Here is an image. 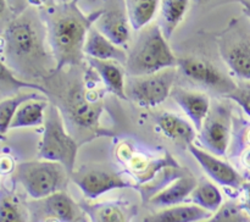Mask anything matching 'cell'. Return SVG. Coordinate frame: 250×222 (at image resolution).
I'll list each match as a JSON object with an SVG mask.
<instances>
[{"instance_id":"6da1fadb","label":"cell","mask_w":250,"mask_h":222,"mask_svg":"<svg viewBox=\"0 0 250 222\" xmlns=\"http://www.w3.org/2000/svg\"><path fill=\"white\" fill-rule=\"evenodd\" d=\"M1 61L16 75L50 77L56 63L46 39L44 22L27 11L9 22L1 34Z\"/></svg>"},{"instance_id":"7a4b0ae2","label":"cell","mask_w":250,"mask_h":222,"mask_svg":"<svg viewBox=\"0 0 250 222\" xmlns=\"http://www.w3.org/2000/svg\"><path fill=\"white\" fill-rule=\"evenodd\" d=\"M104 11L85 15L76 1L46 6L43 22L46 39L55 60V73L66 66H80L84 60V44L88 32Z\"/></svg>"},{"instance_id":"3957f363","label":"cell","mask_w":250,"mask_h":222,"mask_svg":"<svg viewBox=\"0 0 250 222\" xmlns=\"http://www.w3.org/2000/svg\"><path fill=\"white\" fill-rule=\"evenodd\" d=\"M139 32V37L127 55L125 65L127 75L141 77L177 67L178 59L171 50L167 38L158 23L149 24Z\"/></svg>"},{"instance_id":"277c9868","label":"cell","mask_w":250,"mask_h":222,"mask_svg":"<svg viewBox=\"0 0 250 222\" xmlns=\"http://www.w3.org/2000/svg\"><path fill=\"white\" fill-rule=\"evenodd\" d=\"M14 178L32 200H38L65 190L71 175L61 163L39 159L19 163Z\"/></svg>"},{"instance_id":"5b68a950","label":"cell","mask_w":250,"mask_h":222,"mask_svg":"<svg viewBox=\"0 0 250 222\" xmlns=\"http://www.w3.org/2000/svg\"><path fill=\"white\" fill-rule=\"evenodd\" d=\"M43 126L38 158L61 163L72 175L75 172L78 143L66 129L60 109L56 105L49 104Z\"/></svg>"},{"instance_id":"8992f818","label":"cell","mask_w":250,"mask_h":222,"mask_svg":"<svg viewBox=\"0 0 250 222\" xmlns=\"http://www.w3.org/2000/svg\"><path fill=\"white\" fill-rule=\"evenodd\" d=\"M115 153L126 172L137 182V187L151 183L167 168H181L177 160L167 151L156 155L138 148L128 141L119 143Z\"/></svg>"},{"instance_id":"52a82bcc","label":"cell","mask_w":250,"mask_h":222,"mask_svg":"<svg viewBox=\"0 0 250 222\" xmlns=\"http://www.w3.org/2000/svg\"><path fill=\"white\" fill-rule=\"evenodd\" d=\"M65 105L68 117L76 126L90 132L98 131L103 134H109L100 128L104 107L95 87H87L84 83L73 85L68 90Z\"/></svg>"},{"instance_id":"ba28073f","label":"cell","mask_w":250,"mask_h":222,"mask_svg":"<svg viewBox=\"0 0 250 222\" xmlns=\"http://www.w3.org/2000/svg\"><path fill=\"white\" fill-rule=\"evenodd\" d=\"M176 78V67L166 68L153 75L131 77L127 82V97L141 107H156L172 94Z\"/></svg>"},{"instance_id":"9c48e42d","label":"cell","mask_w":250,"mask_h":222,"mask_svg":"<svg viewBox=\"0 0 250 222\" xmlns=\"http://www.w3.org/2000/svg\"><path fill=\"white\" fill-rule=\"evenodd\" d=\"M31 222H88L82 205L76 202L65 190L28 204Z\"/></svg>"},{"instance_id":"30bf717a","label":"cell","mask_w":250,"mask_h":222,"mask_svg":"<svg viewBox=\"0 0 250 222\" xmlns=\"http://www.w3.org/2000/svg\"><path fill=\"white\" fill-rule=\"evenodd\" d=\"M219 46L222 60L231 72L250 81V33L234 22L222 33Z\"/></svg>"},{"instance_id":"8fae6325","label":"cell","mask_w":250,"mask_h":222,"mask_svg":"<svg viewBox=\"0 0 250 222\" xmlns=\"http://www.w3.org/2000/svg\"><path fill=\"white\" fill-rule=\"evenodd\" d=\"M71 181L80 188L87 199L95 200L115 189L136 188L121 173L103 167L81 168L71 175Z\"/></svg>"},{"instance_id":"7c38bea8","label":"cell","mask_w":250,"mask_h":222,"mask_svg":"<svg viewBox=\"0 0 250 222\" xmlns=\"http://www.w3.org/2000/svg\"><path fill=\"white\" fill-rule=\"evenodd\" d=\"M232 137V116L226 106L214 107L199 131V141L207 151L216 156H225L229 151Z\"/></svg>"},{"instance_id":"4fadbf2b","label":"cell","mask_w":250,"mask_h":222,"mask_svg":"<svg viewBox=\"0 0 250 222\" xmlns=\"http://www.w3.org/2000/svg\"><path fill=\"white\" fill-rule=\"evenodd\" d=\"M178 70L187 78L205 85L208 88L222 93L225 95L233 92L238 85L225 73H222L216 66L207 60L199 58L178 59Z\"/></svg>"},{"instance_id":"5bb4252c","label":"cell","mask_w":250,"mask_h":222,"mask_svg":"<svg viewBox=\"0 0 250 222\" xmlns=\"http://www.w3.org/2000/svg\"><path fill=\"white\" fill-rule=\"evenodd\" d=\"M188 151L192 154L204 172L217 184L229 188L233 190H239L246 185V180L243 176L232 165L220 159V156L214 155L207 150L198 148L195 144L188 146Z\"/></svg>"},{"instance_id":"9a60e30c","label":"cell","mask_w":250,"mask_h":222,"mask_svg":"<svg viewBox=\"0 0 250 222\" xmlns=\"http://www.w3.org/2000/svg\"><path fill=\"white\" fill-rule=\"evenodd\" d=\"M90 222H132L138 207L126 200H103L82 204Z\"/></svg>"},{"instance_id":"2e32d148","label":"cell","mask_w":250,"mask_h":222,"mask_svg":"<svg viewBox=\"0 0 250 222\" xmlns=\"http://www.w3.org/2000/svg\"><path fill=\"white\" fill-rule=\"evenodd\" d=\"M171 97L173 98L176 104L186 112V115L192 121L193 126L199 132L211 111L210 98L205 93L186 90L181 88L173 89Z\"/></svg>"},{"instance_id":"e0dca14e","label":"cell","mask_w":250,"mask_h":222,"mask_svg":"<svg viewBox=\"0 0 250 222\" xmlns=\"http://www.w3.org/2000/svg\"><path fill=\"white\" fill-rule=\"evenodd\" d=\"M90 67L97 72L105 89L120 99H127L126 68L117 61H104L87 58Z\"/></svg>"},{"instance_id":"ac0fdd59","label":"cell","mask_w":250,"mask_h":222,"mask_svg":"<svg viewBox=\"0 0 250 222\" xmlns=\"http://www.w3.org/2000/svg\"><path fill=\"white\" fill-rule=\"evenodd\" d=\"M197 184V180L192 175H181L163 189L159 190L156 194H154L148 202L154 206L163 207V209L185 204L186 200L190 198Z\"/></svg>"},{"instance_id":"d6986e66","label":"cell","mask_w":250,"mask_h":222,"mask_svg":"<svg viewBox=\"0 0 250 222\" xmlns=\"http://www.w3.org/2000/svg\"><path fill=\"white\" fill-rule=\"evenodd\" d=\"M85 58L97 59L104 61H117V62L126 65L127 55L124 48L112 43L109 38L104 36L95 26L88 32L87 40L84 44Z\"/></svg>"},{"instance_id":"ffe728a7","label":"cell","mask_w":250,"mask_h":222,"mask_svg":"<svg viewBox=\"0 0 250 222\" xmlns=\"http://www.w3.org/2000/svg\"><path fill=\"white\" fill-rule=\"evenodd\" d=\"M95 27L114 44L124 49L127 48L132 29L127 15L120 11L103 12L95 22Z\"/></svg>"},{"instance_id":"44dd1931","label":"cell","mask_w":250,"mask_h":222,"mask_svg":"<svg viewBox=\"0 0 250 222\" xmlns=\"http://www.w3.org/2000/svg\"><path fill=\"white\" fill-rule=\"evenodd\" d=\"M156 126L166 138L188 146L197 137V129L187 120L172 112H164L156 119Z\"/></svg>"},{"instance_id":"7402d4cb","label":"cell","mask_w":250,"mask_h":222,"mask_svg":"<svg viewBox=\"0 0 250 222\" xmlns=\"http://www.w3.org/2000/svg\"><path fill=\"white\" fill-rule=\"evenodd\" d=\"M211 215V212L195 204H180L164 207L160 211L146 216L142 222H203Z\"/></svg>"},{"instance_id":"603a6c76","label":"cell","mask_w":250,"mask_h":222,"mask_svg":"<svg viewBox=\"0 0 250 222\" xmlns=\"http://www.w3.org/2000/svg\"><path fill=\"white\" fill-rule=\"evenodd\" d=\"M49 107V101L46 98L41 99H32L23 102L15 114L9 131L24 127H37L42 126L45 122L46 110Z\"/></svg>"},{"instance_id":"cb8c5ba5","label":"cell","mask_w":250,"mask_h":222,"mask_svg":"<svg viewBox=\"0 0 250 222\" xmlns=\"http://www.w3.org/2000/svg\"><path fill=\"white\" fill-rule=\"evenodd\" d=\"M190 0H160L159 26L166 38H171L189 9Z\"/></svg>"},{"instance_id":"d4e9b609","label":"cell","mask_w":250,"mask_h":222,"mask_svg":"<svg viewBox=\"0 0 250 222\" xmlns=\"http://www.w3.org/2000/svg\"><path fill=\"white\" fill-rule=\"evenodd\" d=\"M126 15L132 29L142 31L148 27L160 9V0H125Z\"/></svg>"},{"instance_id":"484cf974","label":"cell","mask_w":250,"mask_h":222,"mask_svg":"<svg viewBox=\"0 0 250 222\" xmlns=\"http://www.w3.org/2000/svg\"><path fill=\"white\" fill-rule=\"evenodd\" d=\"M190 202L192 204L198 205L214 214L224 205V194L215 183L208 180H202L198 182L197 187L193 190Z\"/></svg>"},{"instance_id":"4316f807","label":"cell","mask_w":250,"mask_h":222,"mask_svg":"<svg viewBox=\"0 0 250 222\" xmlns=\"http://www.w3.org/2000/svg\"><path fill=\"white\" fill-rule=\"evenodd\" d=\"M0 66H1L0 67V90H1L2 99L11 97V95L19 94V90L21 89L36 90V92H41L44 95L48 94L45 88L39 84V83L31 82V81L22 80V78L17 77L16 73L4 61H1Z\"/></svg>"},{"instance_id":"83f0119b","label":"cell","mask_w":250,"mask_h":222,"mask_svg":"<svg viewBox=\"0 0 250 222\" xmlns=\"http://www.w3.org/2000/svg\"><path fill=\"white\" fill-rule=\"evenodd\" d=\"M41 98L45 97L34 92H21L19 94L1 99V101H0V132H1L2 136H5L9 132L10 123H11L15 114L22 104L28 101V100L41 99Z\"/></svg>"},{"instance_id":"f1b7e54d","label":"cell","mask_w":250,"mask_h":222,"mask_svg":"<svg viewBox=\"0 0 250 222\" xmlns=\"http://www.w3.org/2000/svg\"><path fill=\"white\" fill-rule=\"evenodd\" d=\"M0 222H31V215L16 198L2 193L0 200Z\"/></svg>"},{"instance_id":"f546056e","label":"cell","mask_w":250,"mask_h":222,"mask_svg":"<svg viewBox=\"0 0 250 222\" xmlns=\"http://www.w3.org/2000/svg\"><path fill=\"white\" fill-rule=\"evenodd\" d=\"M203 222H248V216L241 202H226L216 212Z\"/></svg>"},{"instance_id":"4dcf8cb0","label":"cell","mask_w":250,"mask_h":222,"mask_svg":"<svg viewBox=\"0 0 250 222\" xmlns=\"http://www.w3.org/2000/svg\"><path fill=\"white\" fill-rule=\"evenodd\" d=\"M225 99L236 102L244 112L250 117V88L237 87L233 92L225 95Z\"/></svg>"},{"instance_id":"1f68e13d","label":"cell","mask_w":250,"mask_h":222,"mask_svg":"<svg viewBox=\"0 0 250 222\" xmlns=\"http://www.w3.org/2000/svg\"><path fill=\"white\" fill-rule=\"evenodd\" d=\"M0 167H1V173L2 175H10V173L15 172L17 165L15 163L14 158H12L10 154H2L1 156V163H0Z\"/></svg>"},{"instance_id":"d6a6232c","label":"cell","mask_w":250,"mask_h":222,"mask_svg":"<svg viewBox=\"0 0 250 222\" xmlns=\"http://www.w3.org/2000/svg\"><path fill=\"white\" fill-rule=\"evenodd\" d=\"M241 161H242V165H243L244 168L250 171V148L246 149L243 150L241 155Z\"/></svg>"},{"instance_id":"836d02e7","label":"cell","mask_w":250,"mask_h":222,"mask_svg":"<svg viewBox=\"0 0 250 222\" xmlns=\"http://www.w3.org/2000/svg\"><path fill=\"white\" fill-rule=\"evenodd\" d=\"M27 2L32 7H44L45 9L49 4V0H27Z\"/></svg>"},{"instance_id":"e575fe53","label":"cell","mask_w":250,"mask_h":222,"mask_svg":"<svg viewBox=\"0 0 250 222\" xmlns=\"http://www.w3.org/2000/svg\"><path fill=\"white\" fill-rule=\"evenodd\" d=\"M239 2L243 7V12L250 19V2L247 1V0H239Z\"/></svg>"},{"instance_id":"d590c367","label":"cell","mask_w":250,"mask_h":222,"mask_svg":"<svg viewBox=\"0 0 250 222\" xmlns=\"http://www.w3.org/2000/svg\"><path fill=\"white\" fill-rule=\"evenodd\" d=\"M246 141L247 143H248L249 148H250V128L247 129V133H246Z\"/></svg>"},{"instance_id":"8d00e7d4","label":"cell","mask_w":250,"mask_h":222,"mask_svg":"<svg viewBox=\"0 0 250 222\" xmlns=\"http://www.w3.org/2000/svg\"><path fill=\"white\" fill-rule=\"evenodd\" d=\"M195 1L199 2V4H203V2H207V1H209V0H195Z\"/></svg>"}]
</instances>
